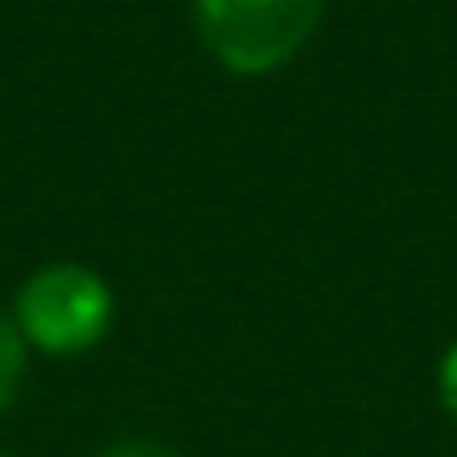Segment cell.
Segmentation results:
<instances>
[{
	"instance_id": "6",
	"label": "cell",
	"mask_w": 457,
	"mask_h": 457,
	"mask_svg": "<svg viewBox=\"0 0 457 457\" xmlns=\"http://www.w3.org/2000/svg\"><path fill=\"white\" fill-rule=\"evenodd\" d=\"M0 457H6V452H0Z\"/></svg>"
},
{
	"instance_id": "1",
	"label": "cell",
	"mask_w": 457,
	"mask_h": 457,
	"mask_svg": "<svg viewBox=\"0 0 457 457\" xmlns=\"http://www.w3.org/2000/svg\"><path fill=\"white\" fill-rule=\"evenodd\" d=\"M22 345L33 361H81L108 345L119 323V291L97 264L81 259H49L22 275V286L6 302Z\"/></svg>"
},
{
	"instance_id": "5",
	"label": "cell",
	"mask_w": 457,
	"mask_h": 457,
	"mask_svg": "<svg viewBox=\"0 0 457 457\" xmlns=\"http://www.w3.org/2000/svg\"><path fill=\"white\" fill-rule=\"evenodd\" d=\"M436 398H441V409H446V420L457 425V339L441 350V361H436Z\"/></svg>"
},
{
	"instance_id": "4",
	"label": "cell",
	"mask_w": 457,
	"mask_h": 457,
	"mask_svg": "<svg viewBox=\"0 0 457 457\" xmlns=\"http://www.w3.org/2000/svg\"><path fill=\"white\" fill-rule=\"evenodd\" d=\"M97 457H183L172 441H162V436H119V441H108Z\"/></svg>"
},
{
	"instance_id": "3",
	"label": "cell",
	"mask_w": 457,
	"mask_h": 457,
	"mask_svg": "<svg viewBox=\"0 0 457 457\" xmlns=\"http://www.w3.org/2000/svg\"><path fill=\"white\" fill-rule=\"evenodd\" d=\"M28 371H33V350L22 345L12 312L0 307V420L17 409V398H22V387H28Z\"/></svg>"
},
{
	"instance_id": "2",
	"label": "cell",
	"mask_w": 457,
	"mask_h": 457,
	"mask_svg": "<svg viewBox=\"0 0 457 457\" xmlns=\"http://www.w3.org/2000/svg\"><path fill=\"white\" fill-rule=\"evenodd\" d=\"M328 17V0H188V22L215 71L270 81L291 71Z\"/></svg>"
}]
</instances>
